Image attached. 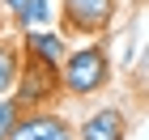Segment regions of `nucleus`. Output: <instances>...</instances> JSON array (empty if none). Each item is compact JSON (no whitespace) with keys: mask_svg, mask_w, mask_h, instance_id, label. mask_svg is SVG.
<instances>
[{"mask_svg":"<svg viewBox=\"0 0 149 140\" xmlns=\"http://www.w3.org/2000/svg\"><path fill=\"white\" fill-rule=\"evenodd\" d=\"M107 77H111V59H107V51L98 43L94 47H77V51L60 64V89L77 93V98L98 93L107 85Z\"/></svg>","mask_w":149,"mask_h":140,"instance_id":"nucleus-1","label":"nucleus"},{"mask_svg":"<svg viewBox=\"0 0 149 140\" xmlns=\"http://www.w3.org/2000/svg\"><path fill=\"white\" fill-rule=\"evenodd\" d=\"M115 13V0H64V21L77 34H98Z\"/></svg>","mask_w":149,"mask_h":140,"instance_id":"nucleus-2","label":"nucleus"},{"mask_svg":"<svg viewBox=\"0 0 149 140\" xmlns=\"http://www.w3.org/2000/svg\"><path fill=\"white\" fill-rule=\"evenodd\" d=\"M56 89H60L56 68H47V64H38V59H30V64L22 68V77H17V98H22V102H47Z\"/></svg>","mask_w":149,"mask_h":140,"instance_id":"nucleus-3","label":"nucleus"},{"mask_svg":"<svg viewBox=\"0 0 149 140\" xmlns=\"http://www.w3.org/2000/svg\"><path fill=\"white\" fill-rule=\"evenodd\" d=\"M77 140H124V115L107 106V110H94L85 123H81Z\"/></svg>","mask_w":149,"mask_h":140,"instance_id":"nucleus-4","label":"nucleus"},{"mask_svg":"<svg viewBox=\"0 0 149 140\" xmlns=\"http://www.w3.org/2000/svg\"><path fill=\"white\" fill-rule=\"evenodd\" d=\"M26 47H30V59L47 64V68H56V64L68 59V47H64L60 34H26Z\"/></svg>","mask_w":149,"mask_h":140,"instance_id":"nucleus-5","label":"nucleus"},{"mask_svg":"<svg viewBox=\"0 0 149 140\" xmlns=\"http://www.w3.org/2000/svg\"><path fill=\"white\" fill-rule=\"evenodd\" d=\"M56 123H60V119H56V115H47V110H34V115H22L9 140H47L51 132H56Z\"/></svg>","mask_w":149,"mask_h":140,"instance_id":"nucleus-6","label":"nucleus"},{"mask_svg":"<svg viewBox=\"0 0 149 140\" xmlns=\"http://www.w3.org/2000/svg\"><path fill=\"white\" fill-rule=\"evenodd\" d=\"M17 77H22V55H17V47L0 43V98L9 89H17Z\"/></svg>","mask_w":149,"mask_h":140,"instance_id":"nucleus-7","label":"nucleus"},{"mask_svg":"<svg viewBox=\"0 0 149 140\" xmlns=\"http://www.w3.org/2000/svg\"><path fill=\"white\" fill-rule=\"evenodd\" d=\"M17 21H22L26 30L34 34L38 26H47V21H51V0H26V4H22V13H17Z\"/></svg>","mask_w":149,"mask_h":140,"instance_id":"nucleus-8","label":"nucleus"},{"mask_svg":"<svg viewBox=\"0 0 149 140\" xmlns=\"http://www.w3.org/2000/svg\"><path fill=\"white\" fill-rule=\"evenodd\" d=\"M17 119H22L17 102H13V98H0V140H9V136H13V128H17Z\"/></svg>","mask_w":149,"mask_h":140,"instance_id":"nucleus-9","label":"nucleus"},{"mask_svg":"<svg viewBox=\"0 0 149 140\" xmlns=\"http://www.w3.org/2000/svg\"><path fill=\"white\" fill-rule=\"evenodd\" d=\"M47 140H77V136H72V128L64 123V119H60V123H56V132H51Z\"/></svg>","mask_w":149,"mask_h":140,"instance_id":"nucleus-10","label":"nucleus"},{"mask_svg":"<svg viewBox=\"0 0 149 140\" xmlns=\"http://www.w3.org/2000/svg\"><path fill=\"white\" fill-rule=\"evenodd\" d=\"M4 4H9L13 13H22V4H26V0H4Z\"/></svg>","mask_w":149,"mask_h":140,"instance_id":"nucleus-11","label":"nucleus"},{"mask_svg":"<svg viewBox=\"0 0 149 140\" xmlns=\"http://www.w3.org/2000/svg\"><path fill=\"white\" fill-rule=\"evenodd\" d=\"M141 68H145V72H149V51H145V55H141Z\"/></svg>","mask_w":149,"mask_h":140,"instance_id":"nucleus-12","label":"nucleus"}]
</instances>
